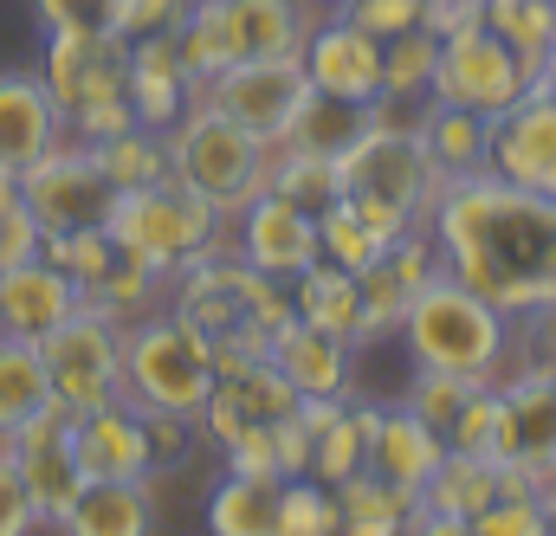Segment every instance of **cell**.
<instances>
[{
  "mask_svg": "<svg viewBox=\"0 0 556 536\" xmlns=\"http://www.w3.org/2000/svg\"><path fill=\"white\" fill-rule=\"evenodd\" d=\"M440 266L505 317L556 304V201L498 175H453L427 214Z\"/></svg>",
  "mask_w": 556,
  "mask_h": 536,
  "instance_id": "obj_1",
  "label": "cell"
},
{
  "mask_svg": "<svg viewBox=\"0 0 556 536\" xmlns=\"http://www.w3.org/2000/svg\"><path fill=\"white\" fill-rule=\"evenodd\" d=\"M337 175H343V207L363 227H376L389 246L408 227H427V214H433V201L446 188L440 162L420 142V124H395L382 111H376L369 130L337 155Z\"/></svg>",
  "mask_w": 556,
  "mask_h": 536,
  "instance_id": "obj_2",
  "label": "cell"
},
{
  "mask_svg": "<svg viewBox=\"0 0 556 536\" xmlns=\"http://www.w3.org/2000/svg\"><path fill=\"white\" fill-rule=\"evenodd\" d=\"M415 356V369H446L466 382H505V356H511V317L498 304H485L472 284H459L440 266L415 297L408 317L395 330Z\"/></svg>",
  "mask_w": 556,
  "mask_h": 536,
  "instance_id": "obj_3",
  "label": "cell"
},
{
  "mask_svg": "<svg viewBox=\"0 0 556 536\" xmlns=\"http://www.w3.org/2000/svg\"><path fill=\"white\" fill-rule=\"evenodd\" d=\"M65 136L78 142H104V136L130 130V39L117 33H46V65H39Z\"/></svg>",
  "mask_w": 556,
  "mask_h": 536,
  "instance_id": "obj_4",
  "label": "cell"
},
{
  "mask_svg": "<svg viewBox=\"0 0 556 536\" xmlns=\"http://www.w3.org/2000/svg\"><path fill=\"white\" fill-rule=\"evenodd\" d=\"M104 233H111L124 253H137L142 266H155L162 278H175L181 266H194V259H207V253H233V246H227V214H220L207 194L181 188L175 175H168V181H149V188H124V194L111 201Z\"/></svg>",
  "mask_w": 556,
  "mask_h": 536,
  "instance_id": "obj_5",
  "label": "cell"
},
{
  "mask_svg": "<svg viewBox=\"0 0 556 536\" xmlns=\"http://www.w3.org/2000/svg\"><path fill=\"white\" fill-rule=\"evenodd\" d=\"M168 175L181 181V188H194V194H207L227 220L266 188V162H273V149L260 142V136H247L233 117H220L207 98H194L168 130Z\"/></svg>",
  "mask_w": 556,
  "mask_h": 536,
  "instance_id": "obj_6",
  "label": "cell"
},
{
  "mask_svg": "<svg viewBox=\"0 0 556 536\" xmlns=\"http://www.w3.org/2000/svg\"><path fill=\"white\" fill-rule=\"evenodd\" d=\"M207 395H214V356L194 323H181L175 310H149L124 323V401L142 413L168 407L201 420Z\"/></svg>",
  "mask_w": 556,
  "mask_h": 536,
  "instance_id": "obj_7",
  "label": "cell"
},
{
  "mask_svg": "<svg viewBox=\"0 0 556 536\" xmlns=\"http://www.w3.org/2000/svg\"><path fill=\"white\" fill-rule=\"evenodd\" d=\"M538 85V72L485 26V20H459L453 33H440V59H433V85L427 104H453V111H479V117H505L525 91Z\"/></svg>",
  "mask_w": 556,
  "mask_h": 536,
  "instance_id": "obj_8",
  "label": "cell"
},
{
  "mask_svg": "<svg viewBox=\"0 0 556 536\" xmlns=\"http://www.w3.org/2000/svg\"><path fill=\"white\" fill-rule=\"evenodd\" d=\"M46 375H52V401L72 413H98V407L124 401V323L98 317V310H72L46 343Z\"/></svg>",
  "mask_w": 556,
  "mask_h": 536,
  "instance_id": "obj_9",
  "label": "cell"
},
{
  "mask_svg": "<svg viewBox=\"0 0 556 536\" xmlns=\"http://www.w3.org/2000/svg\"><path fill=\"white\" fill-rule=\"evenodd\" d=\"M20 201H26V214L39 220V233H78V227H104V220H111L117 188H111L98 149L78 142V136H65L59 149H46V155L20 175Z\"/></svg>",
  "mask_w": 556,
  "mask_h": 536,
  "instance_id": "obj_10",
  "label": "cell"
},
{
  "mask_svg": "<svg viewBox=\"0 0 556 536\" xmlns=\"http://www.w3.org/2000/svg\"><path fill=\"white\" fill-rule=\"evenodd\" d=\"M201 98L220 117H233L247 136H260L266 149H278L298 124V111L311 104V72L298 52L291 59H233L220 78L201 85Z\"/></svg>",
  "mask_w": 556,
  "mask_h": 536,
  "instance_id": "obj_11",
  "label": "cell"
},
{
  "mask_svg": "<svg viewBox=\"0 0 556 536\" xmlns=\"http://www.w3.org/2000/svg\"><path fill=\"white\" fill-rule=\"evenodd\" d=\"M72 407L65 401H46L39 413H26L0 446H7V459L20 465V485H26V498H33V518L39 524H52V531H65V518H72V505H78V492H85V465H78V452H72Z\"/></svg>",
  "mask_w": 556,
  "mask_h": 536,
  "instance_id": "obj_12",
  "label": "cell"
},
{
  "mask_svg": "<svg viewBox=\"0 0 556 536\" xmlns=\"http://www.w3.org/2000/svg\"><path fill=\"white\" fill-rule=\"evenodd\" d=\"M233 259H247L253 271L266 278H298L324 259L317 246V214H304L298 201H285L273 188H260L240 214H233Z\"/></svg>",
  "mask_w": 556,
  "mask_h": 536,
  "instance_id": "obj_13",
  "label": "cell"
},
{
  "mask_svg": "<svg viewBox=\"0 0 556 536\" xmlns=\"http://www.w3.org/2000/svg\"><path fill=\"white\" fill-rule=\"evenodd\" d=\"M485 175L531 188L556 201V98L551 91H525L505 117H492V149H485Z\"/></svg>",
  "mask_w": 556,
  "mask_h": 536,
  "instance_id": "obj_14",
  "label": "cell"
},
{
  "mask_svg": "<svg viewBox=\"0 0 556 536\" xmlns=\"http://www.w3.org/2000/svg\"><path fill=\"white\" fill-rule=\"evenodd\" d=\"M492 459L498 465H525L538 478L556 472V375L551 369H518L511 382H498Z\"/></svg>",
  "mask_w": 556,
  "mask_h": 536,
  "instance_id": "obj_15",
  "label": "cell"
},
{
  "mask_svg": "<svg viewBox=\"0 0 556 536\" xmlns=\"http://www.w3.org/2000/svg\"><path fill=\"white\" fill-rule=\"evenodd\" d=\"M304 72H311V91L324 98H350V104H382V39L350 26L343 13L317 20L304 33Z\"/></svg>",
  "mask_w": 556,
  "mask_h": 536,
  "instance_id": "obj_16",
  "label": "cell"
},
{
  "mask_svg": "<svg viewBox=\"0 0 556 536\" xmlns=\"http://www.w3.org/2000/svg\"><path fill=\"white\" fill-rule=\"evenodd\" d=\"M298 407V388L278 375L273 356H260V362H247V369H233V375H214V395L201 407V439H214V446H227V439H240L247 426H273Z\"/></svg>",
  "mask_w": 556,
  "mask_h": 536,
  "instance_id": "obj_17",
  "label": "cell"
},
{
  "mask_svg": "<svg viewBox=\"0 0 556 536\" xmlns=\"http://www.w3.org/2000/svg\"><path fill=\"white\" fill-rule=\"evenodd\" d=\"M78 304H85V291L52 266L46 253H33V259H20V266H0V330H7V336L46 343Z\"/></svg>",
  "mask_w": 556,
  "mask_h": 536,
  "instance_id": "obj_18",
  "label": "cell"
},
{
  "mask_svg": "<svg viewBox=\"0 0 556 536\" xmlns=\"http://www.w3.org/2000/svg\"><path fill=\"white\" fill-rule=\"evenodd\" d=\"M498 498V459L492 452H453L440 459V472L427 478L420 492V511H415V531H433V536H466L472 518Z\"/></svg>",
  "mask_w": 556,
  "mask_h": 536,
  "instance_id": "obj_19",
  "label": "cell"
},
{
  "mask_svg": "<svg viewBox=\"0 0 556 536\" xmlns=\"http://www.w3.org/2000/svg\"><path fill=\"white\" fill-rule=\"evenodd\" d=\"M65 142V117L39 72H0V168L26 175L46 149Z\"/></svg>",
  "mask_w": 556,
  "mask_h": 536,
  "instance_id": "obj_20",
  "label": "cell"
},
{
  "mask_svg": "<svg viewBox=\"0 0 556 536\" xmlns=\"http://www.w3.org/2000/svg\"><path fill=\"white\" fill-rule=\"evenodd\" d=\"M440 459H446V439H440L408 401L376 407V433H369V472H376V478H389L395 492L420 498L427 478L440 472Z\"/></svg>",
  "mask_w": 556,
  "mask_h": 536,
  "instance_id": "obj_21",
  "label": "cell"
},
{
  "mask_svg": "<svg viewBox=\"0 0 556 536\" xmlns=\"http://www.w3.org/2000/svg\"><path fill=\"white\" fill-rule=\"evenodd\" d=\"M72 452L85 465V478H149V433H142V413L130 401H111L98 413H78L72 420Z\"/></svg>",
  "mask_w": 556,
  "mask_h": 536,
  "instance_id": "obj_22",
  "label": "cell"
},
{
  "mask_svg": "<svg viewBox=\"0 0 556 536\" xmlns=\"http://www.w3.org/2000/svg\"><path fill=\"white\" fill-rule=\"evenodd\" d=\"M266 356L278 362V375L298 388V401H304V395H337V401H350V343H343V336H330V330L291 317V323L273 330V349H266Z\"/></svg>",
  "mask_w": 556,
  "mask_h": 536,
  "instance_id": "obj_23",
  "label": "cell"
},
{
  "mask_svg": "<svg viewBox=\"0 0 556 536\" xmlns=\"http://www.w3.org/2000/svg\"><path fill=\"white\" fill-rule=\"evenodd\" d=\"M194 98H201V85L181 65L175 33H155V39H137L130 46V111H137L142 130H168Z\"/></svg>",
  "mask_w": 556,
  "mask_h": 536,
  "instance_id": "obj_24",
  "label": "cell"
},
{
  "mask_svg": "<svg viewBox=\"0 0 556 536\" xmlns=\"http://www.w3.org/2000/svg\"><path fill=\"white\" fill-rule=\"evenodd\" d=\"M65 531L72 536H149L155 531V492H149V478H85Z\"/></svg>",
  "mask_w": 556,
  "mask_h": 536,
  "instance_id": "obj_25",
  "label": "cell"
},
{
  "mask_svg": "<svg viewBox=\"0 0 556 536\" xmlns=\"http://www.w3.org/2000/svg\"><path fill=\"white\" fill-rule=\"evenodd\" d=\"M227 26L240 59H291L304 52V33L317 20L304 13V0H227Z\"/></svg>",
  "mask_w": 556,
  "mask_h": 536,
  "instance_id": "obj_26",
  "label": "cell"
},
{
  "mask_svg": "<svg viewBox=\"0 0 556 536\" xmlns=\"http://www.w3.org/2000/svg\"><path fill=\"white\" fill-rule=\"evenodd\" d=\"M330 492H337V531H350V536H395V531H415L420 498L395 492V485H389V478H376L369 465H363L356 478L330 485Z\"/></svg>",
  "mask_w": 556,
  "mask_h": 536,
  "instance_id": "obj_27",
  "label": "cell"
},
{
  "mask_svg": "<svg viewBox=\"0 0 556 536\" xmlns=\"http://www.w3.org/2000/svg\"><path fill=\"white\" fill-rule=\"evenodd\" d=\"M420 142L427 155L440 162V175H479L485 168V149H492V117L479 111H453V104H420Z\"/></svg>",
  "mask_w": 556,
  "mask_h": 536,
  "instance_id": "obj_28",
  "label": "cell"
},
{
  "mask_svg": "<svg viewBox=\"0 0 556 536\" xmlns=\"http://www.w3.org/2000/svg\"><path fill=\"white\" fill-rule=\"evenodd\" d=\"M291 304H298V317L304 323H317V330H330V336H343V343H356V271L330 266V259H317L311 271H298L291 278Z\"/></svg>",
  "mask_w": 556,
  "mask_h": 536,
  "instance_id": "obj_29",
  "label": "cell"
},
{
  "mask_svg": "<svg viewBox=\"0 0 556 536\" xmlns=\"http://www.w3.org/2000/svg\"><path fill=\"white\" fill-rule=\"evenodd\" d=\"M266 188H273V194H285V201H298L304 214H324V207H337V201H343L337 155L291 149V142H278V149H273V162H266Z\"/></svg>",
  "mask_w": 556,
  "mask_h": 536,
  "instance_id": "obj_30",
  "label": "cell"
},
{
  "mask_svg": "<svg viewBox=\"0 0 556 536\" xmlns=\"http://www.w3.org/2000/svg\"><path fill=\"white\" fill-rule=\"evenodd\" d=\"M175 52H181V65H188L194 85L220 78L240 59L233 52V26H227V0H188V13L175 26Z\"/></svg>",
  "mask_w": 556,
  "mask_h": 536,
  "instance_id": "obj_31",
  "label": "cell"
},
{
  "mask_svg": "<svg viewBox=\"0 0 556 536\" xmlns=\"http://www.w3.org/2000/svg\"><path fill=\"white\" fill-rule=\"evenodd\" d=\"M46 401H52V375H46L39 343L0 330V439H7L26 413H39Z\"/></svg>",
  "mask_w": 556,
  "mask_h": 536,
  "instance_id": "obj_32",
  "label": "cell"
},
{
  "mask_svg": "<svg viewBox=\"0 0 556 536\" xmlns=\"http://www.w3.org/2000/svg\"><path fill=\"white\" fill-rule=\"evenodd\" d=\"M273 518H278V485L273 478L227 472V478L207 492V531L214 536H273Z\"/></svg>",
  "mask_w": 556,
  "mask_h": 536,
  "instance_id": "obj_33",
  "label": "cell"
},
{
  "mask_svg": "<svg viewBox=\"0 0 556 536\" xmlns=\"http://www.w3.org/2000/svg\"><path fill=\"white\" fill-rule=\"evenodd\" d=\"M162 284H168L162 271L142 266L137 253H124V246H117L111 271L85 291V310H98V317H111V323H137V317H149V310H155Z\"/></svg>",
  "mask_w": 556,
  "mask_h": 536,
  "instance_id": "obj_34",
  "label": "cell"
},
{
  "mask_svg": "<svg viewBox=\"0 0 556 536\" xmlns=\"http://www.w3.org/2000/svg\"><path fill=\"white\" fill-rule=\"evenodd\" d=\"M433 59H440L433 26H408V33L382 39V104H427Z\"/></svg>",
  "mask_w": 556,
  "mask_h": 536,
  "instance_id": "obj_35",
  "label": "cell"
},
{
  "mask_svg": "<svg viewBox=\"0 0 556 536\" xmlns=\"http://www.w3.org/2000/svg\"><path fill=\"white\" fill-rule=\"evenodd\" d=\"M479 20L531 72H544V59H551V46H556V0H479Z\"/></svg>",
  "mask_w": 556,
  "mask_h": 536,
  "instance_id": "obj_36",
  "label": "cell"
},
{
  "mask_svg": "<svg viewBox=\"0 0 556 536\" xmlns=\"http://www.w3.org/2000/svg\"><path fill=\"white\" fill-rule=\"evenodd\" d=\"M376 124V104H350V98H324V91H311V104L298 111V124H291V149H317V155H343L356 136Z\"/></svg>",
  "mask_w": 556,
  "mask_h": 536,
  "instance_id": "obj_37",
  "label": "cell"
},
{
  "mask_svg": "<svg viewBox=\"0 0 556 536\" xmlns=\"http://www.w3.org/2000/svg\"><path fill=\"white\" fill-rule=\"evenodd\" d=\"M369 433H376V407L350 401L324 433H317V446H311V478H324V485L356 478V472L369 465Z\"/></svg>",
  "mask_w": 556,
  "mask_h": 536,
  "instance_id": "obj_38",
  "label": "cell"
},
{
  "mask_svg": "<svg viewBox=\"0 0 556 536\" xmlns=\"http://www.w3.org/2000/svg\"><path fill=\"white\" fill-rule=\"evenodd\" d=\"M408 278L389 266V259H376L369 271H356V343L350 349H369V343H382V336H395L402 330V317H408Z\"/></svg>",
  "mask_w": 556,
  "mask_h": 536,
  "instance_id": "obj_39",
  "label": "cell"
},
{
  "mask_svg": "<svg viewBox=\"0 0 556 536\" xmlns=\"http://www.w3.org/2000/svg\"><path fill=\"white\" fill-rule=\"evenodd\" d=\"M91 149H98V162H104V175H111L117 194H124V188H149V181H168V142H162V130L130 124V130L104 136V142H91Z\"/></svg>",
  "mask_w": 556,
  "mask_h": 536,
  "instance_id": "obj_40",
  "label": "cell"
},
{
  "mask_svg": "<svg viewBox=\"0 0 556 536\" xmlns=\"http://www.w3.org/2000/svg\"><path fill=\"white\" fill-rule=\"evenodd\" d=\"M273 536H337V492L311 472L278 478V518Z\"/></svg>",
  "mask_w": 556,
  "mask_h": 536,
  "instance_id": "obj_41",
  "label": "cell"
},
{
  "mask_svg": "<svg viewBox=\"0 0 556 536\" xmlns=\"http://www.w3.org/2000/svg\"><path fill=\"white\" fill-rule=\"evenodd\" d=\"M317 246H324V259H330V266H343V271H369L382 253H389V240H382L376 227H363L343 201L317 214Z\"/></svg>",
  "mask_w": 556,
  "mask_h": 536,
  "instance_id": "obj_42",
  "label": "cell"
},
{
  "mask_svg": "<svg viewBox=\"0 0 556 536\" xmlns=\"http://www.w3.org/2000/svg\"><path fill=\"white\" fill-rule=\"evenodd\" d=\"M39 253L65 271L78 291H91V284L111 271V259H117V240H111L104 227H78V233H46V240H39Z\"/></svg>",
  "mask_w": 556,
  "mask_h": 536,
  "instance_id": "obj_43",
  "label": "cell"
},
{
  "mask_svg": "<svg viewBox=\"0 0 556 536\" xmlns=\"http://www.w3.org/2000/svg\"><path fill=\"white\" fill-rule=\"evenodd\" d=\"M479 382H466V375H446V369H415V382H408V395L402 401L415 407L420 420L446 439V426L459 420V407H466V395H472Z\"/></svg>",
  "mask_w": 556,
  "mask_h": 536,
  "instance_id": "obj_44",
  "label": "cell"
},
{
  "mask_svg": "<svg viewBox=\"0 0 556 536\" xmlns=\"http://www.w3.org/2000/svg\"><path fill=\"white\" fill-rule=\"evenodd\" d=\"M142 433H149V465H155V472H175V465H188V452H194V439H201V420H194V413L149 407V413H142Z\"/></svg>",
  "mask_w": 556,
  "mask_h": 536,
  "instance_id": "obj_45",
  "label": "cell"
},
{
  "mask_svg": "<svg viewBox=\"0 0 556 536\" xmlns=\"http://www.w3.org/2000/svg\"><path fill=\"white\" fill-rule=\"evenodd\" d=\"M466 536H551L544 498H538V492H531V498H492V505L472 518Z\"/></svg>",
  "mask_w": 556,
  "mask_h": 536,
  "instance_id": "obj_46",
  "label": "cell"
},
{
  "mask_svg": "<svg viewBox=\"0 0 556 536\" xmlns=\"http://www.w3.org/2000/svg\"><path fill=\"white\" fill-rule=\"evenodd\" d=\"M337 13L376 39H395L408 26H427V0H337Z\"/></svg>",
  "mask_w": 556,
  "mask_h": 536,
  "instance_id": "obj_47",
  "label": "cell"
},
{
  "mask_svg": "<svg viewBox=\"0 0 556 536\" xmlns=\"http://www.w3.org/2000/svg\"><path fill=\"white\" fill-rule=\"evenodd\" d=\"M492 426H498V382H479L459 407V420L446 426V446L453 452H492Z\"/></svg>",
  "mask_w": 556,
  "mask_h": 536,
  "instance_id": "obj_48",
  "label": "cell"
},
{
  "mask_svg": "<svg viewBox=\"0 0 556 536\" xmlns=\"http://www.w3.org/2000/svg\"><path fill=\"white\" fill-rule=\"evenodd\" d=\"M181 13H188V0H117L111 33L137 46V39H155V33H175V26H181Z\"/></svg>",
  "mask_w": 556,
  "mask_h": 536,
  "instance_id": "obj_49",
  "label": "cell"
},
{
  "mask_svg": "<svg viewBox=\"0 0 556 536\" xmlns=\"http://www.w3.org/2000/svg\"><path fill=\"white\" fill-rule=\"evenodd\" d=\"M46 33H111L117 0H33Z\"/></svg>",
  "mask_w": 556,
  "mask_h": 536,
  "instance_id": "obj_50",
  "label": "cell"
},
{
  "mask_svg": "<svg viewBox=\"0 0 556 536\" xmlns=\"http://www.w3.org/2000/svg\"><path fill=\"white\" fill-rule=\"evenodd\" d=\"M220 452H227V472L273 478V485L285 478V472H278V439H273V426H247V433H240V439H227Z\"/></svg>",
  "mask_w": 556,
  "mask_h": 536,
  "instance_id": "obj_51",
  "label": "cell"
},
{
  "mask_svg": "<svg viewBox=\"0 0 556 536\" xmlns=\"http://www.w3.org/2000/svg\"><path fill=\"white\" fill-rule=\"evenodd\" d=\"M511 343L525 349V369H551L556 375V304L531 310V317H511Z\"/></svg>",
  "mask_w": 556,
  "mask_h": 536,
  "instance_id": "obj_52",
  "label": "cell"
},
{
  "mask_svg": "<svg viewBox=\"0 0 556 536\" xmlns=\"http://www.w3.org/2000/svg\"><path fill=\"white\" fill-rule=\"evenodd\" d=\"M26 531H39V518H33V498L20 485V465L0 446V536H26Z\"/></svg>",
  "mask_w": 556,
  "mask_h": 536,
  "instance_id": "obj_53",
  "label": "cell"
},
{
  "mask_svg": "<svg viewBox=\"0 0 556 536\" xmlns=\"http://www.w3.org/2000/svg\"><path fill=\"white\" fill-rule=\"evenodd\" d=\"M459 20H479V0H427V26L433 33H453Z\"/></svg>",
  "mask_w": 556,
  "mask_h": 536,
  "instance_id": "obj_54",
  "label": "cell"
},
{
  "mask_svg": "<svg viewBox=\"0 0 556 536\" xmlns=\"http://www.w3.org/2000/svg\"><path fill=\"white\" fill-rule=\"evenodd\" d=\"M538 91H551L556 98V46H551V59H544V72H538Z\"/></svg>",
  "mask_w": 556,
  "mask_h": 536,
  "instance_id": "obj_55",
  "label": "cell"
},
{
  "mask_svg": "<svg viewBox=\"0 0 556 536\" xmlns=\"http://www.w3.org/2000/svg\"><path fill=\"white\" fill-rule=\"evenodd\" d=\"M330 7H337V0H330Z\"/></svg>",
  "mask_w": 556,
  "mask_h": 536,
  "instance_id": "obj_56",
  "label": "cell"
},
{
  "mask_svg": "<svg viewBox=\"0 0 556 536\" xmlns=\"http://www.w3.org/2000/svg\"><path fill=\"white\" fill-rule=\"evenodd\" d=\"M551 478H556V472H551Z\"/></svg>",
  "mask_w": 556,
  "mask_h": 536,
  "instance_id": "obj_57",
  "label": "cell"
}]
</instances>
